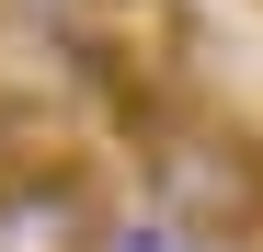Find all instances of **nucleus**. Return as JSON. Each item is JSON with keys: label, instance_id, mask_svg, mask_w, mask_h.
<instances>
[{"label": "nucleus", "instance_id": "obj_2", "mask_svg": "<svg viewBox=\"0 0 263 252\" xmlns=\"http://www.w3.org/2000/svg\"><path fill=\"white\" fill-rule=\"evenodd\" d=\"M0 252H115V206L80 184V172L0 184Z\"/></svg>", "mask_w": 263, "mask_h": 252}, {"label": "nucleus", "instance_id": "obj_1", "mask_svg": "<svg viewBox=\"0 0 263 252\" xmlns=\"http://www.w3.org/2000/svg\"><path fill=\"white\" fill-rule=\"evenodd\" d=\"M149 184H160L172 241H195V252H240L263 229V160L229 126H149Z\"/></svg>", "mask_w": 263, "mask_h": 252}, {"label": "nucleus", "instance_id": "obj_3", "mask_svg": "<svg viewBox=\"0 0 263 252\" xmlns=\"http://www.w3.org/2000/svg\"><path fill=\"white\" fill-rule=\"evenodd\" d=\"M115 252H183V241H160V229H126V241H115Z\"/></svg>", "mask_w": 263, "mask_h": 252}]
</instances>
